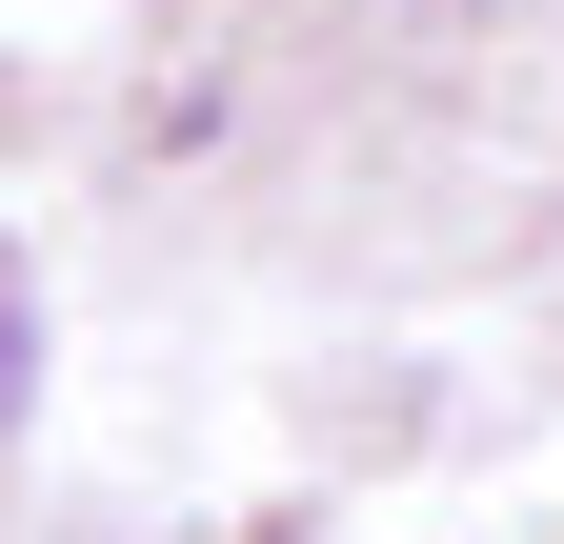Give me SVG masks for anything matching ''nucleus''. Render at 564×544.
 Segmentation results:
<instances>
[{
    "mask_svg": "<svg viewBox=\"0 0 564 544\" xmlns=\"http://www.w3.org/2000/svg\"><path fill=\"white\" fill-rule=\"evenodd\" d=\"M21 363H41V323H21V283H0V403H21Z\"/></svg>",
    "mask_w": 564,
    "mask_h": 544,
    "instance_id": "nucleus-1",
    "label": "nucleus"
}]
</instances>
